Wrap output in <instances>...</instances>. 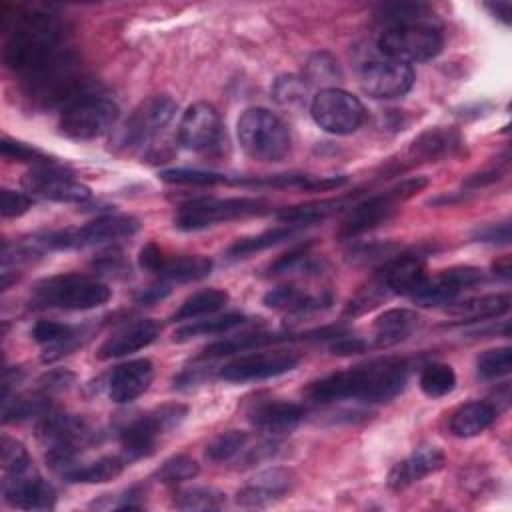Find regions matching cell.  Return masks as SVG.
Listing matches in <instances>:
<instances>
[{
	"label": "cell",
	"instance_id": "6da1fadb",
	"mask_svg": "<svg viewBox=\"0 0 512 512\" xmlns=\"http://www.w3.org/2000/svg\"><path fill=\"white\" fill-rule=\"evenodd\" d=\"M408 374L410 364L404 358H380L314 380L304 394L312 404H334L344 400L368 404L388 402L404 390Z\"/></svg>",
	"mask_w": 512,
	"mask_h": 512
},
{
	"label": "cell",
	"instance_id": "7a4b0ae2",
	"mask_svg": "<svg viewBox=\"0 0 512 512\" xmlns=\"http://www.w3.org/2000/svg\"><path fill=\"white\" fill-rule=\"evenodd\" d=\"M62 40L64 28L54 14L44 10L20 12L8 32L4 62L24 78L56 58L64 50Z\"/></svg>",
	"mask_w": 512,
	"mask_h": 512
},
{
	"label": "cell",
	"instance_id": "3957f363",
	"mask_svg": "<svg viewBox=\"0 0 512 512\" xmlns=\"http://www.w3.org/2000/svg\"><path fill=\"white\" fill-rule=\"evenodd\" d=\"M376 46L380 56L404 64L426 62L440 54L444 46V36L430 12L384 26Z\"/></svg>",
	"mask_w": 512,
	"mask_h": 512
},
{
	"label": "cell",
	"instance_id": "277c9868",
	"mask_svg": "<svg viewBox=\"0 0 512 512\" xmlns=\"http://www.w3.org/2000/svg\"><path fill=\"white\" fill-rule=\"evenodd\" d=\"M36 434L46 446L48 464L60 474L74 468L82 448L94 440V432L86 420L52 408L38 418Z\"/></svg>",
	"mask_w": 512,
	"mask_h": 512
},
{
	"label": "cell",
	"instance_id": "5b68a950",
	"mask_svg": "<svg viewBox=\"0 0 512 512\" xmlns=\"http://www.w3.org/2000/svg\"><path fill=\"white\" fill-rule=\"evenodd\" d=\"M110 288L94 276L60 274L38 282L32 298L42 308L58 310H92L110 300Z\"/></svg>",
	"mask_w": 512,
	"mask_h": 512
},
{
	"label": "cell",
	"instance_id": "8992f818",
	"mask_svg": "<svg viewBox=\"0 0 512 512\" xmlns=\"http://www.w3.org/2000/svg\"><path fill=\"white\" fill-rule=\"evenodd\" d=\"M238 140L244 152L260 162H278L290 150L286 124L266 108H248L238 118Z\"/></svg>",
	"mask_w": 512,
	"mask_h": 512
},
{
	"label": "cell",
	"instance_id": "52a82bcc",
	"mask_svg": "<svg viewBox=\"0 0 512 512\" xmlns=\"http://www.w3.org/2000/svg\"><path fill=\"white\" fill-rule=\"evenodd\" d=\"M176 102L166 96H152L140 102L124 120L116 134V146L124 150H142L144 156L152 152L158 136L170 126L176 116Z\"/></svg>",
	"mask_w": 512,
	"mask_h": 512
},
{
	"label": "cell",
	"instance_id": "ba28073f",
	"mask_svg": "<svg viewBox=\"0 0 512 512\" xmlns=\"http://www.w3.org/2000/svg\"><path fill=\"white\" fill-rule=\"evenodd\" d=\"M188 414L182 404H164L148 414L134 416L118 428V440L126 460L144 458L154 452L158 438L176 428Z\"/></svg>",
	"mask_w": 512,
	"mask_h": 512
},
{
	"label": "cell",
	"instance_id": "9c48e42d",
	"mask_svg": "<svg viewBox=\"0 0 512 512\" xmlns=\"http://www.w3.org/2000/svg\"><path fill=\"white\" fill-rule=\"evenodd\" d=\"M426 178H410L404 180L400 184H396L394 188L370 196L358 204H352L348 214L344 216V220L340 222L338 228V238L340 240H352L380 224H384L396 210V206L400 202H404L406 198H410L414 192H418L420 188L426 186Z\"/></svg>",
	"mask_w": 512,
	"mask_h": 512
},
{
	"label": "cell",
	"instance_id": "30bf717a",
	"mask_svg": "<svg viewBox=\"0 0 512 512\" xmlns=\"http://www.w3.org/2000/svg\"><path fill=\"white\" fill-rule=\"evenodd\" d=\"M118 104L106 96L86 92L62 108L60 132L72 140H94L118 120Z\"/></svg>",
	"mask_w": 512,
	"mask_h": 512
},
{
	"label": "cell",
	"instance_id": "8fae6325",
	"mask_svg": "<svg viewBox=\"0 0 512 512\" xmlns=\"http://www.w3.org/2000/svg\"><path fill=\"white\" fill-rule=\"evenodd\" d=\"M266 210L268 204L260 198H196L178 208L174 224L180 230H202L218 222L262 214Z\"/></svg>",
	"mask_w": 512,
	"mask_h": 512
},
{
	"label": "cell",
	"instance_id": "7c38bea8",
	"mask_svg": "<svg viewBox=\"0 0 512 512\" xmlns=\"http://www.w3.org/2000/svg\"><path fill=\"white\" fill-rule=\"evenodd\" d=\"M310 116L322 130L346 136L364 124L366 108L342 88H320L310 100Z\"/></svg>",
	"mask_w": 512,
	"mask_h": 512
},
{
	"label": "cell",
	"instance_id": "4fadbf2b",
	"mask_svg": "<svg viewBox=\"0 0 512 512\" xmlns=\"http://www.w3.org/2000/svg\"><path fill=\"white\" fill-rule=\"evenodd\" d=\"M178 142L198 154L218 156L226 148V130L212 104L196 102L180 118Z\"/></svg>",
	"mask_w": 512,
	"mask_h": 512
},
{
	"label": "cell",
	"instance_id": "5bb4252c",
	"mask_svg": "<svg viewBox=\"0 0 512 512\" xmlns=\"http://www.w3.org/2000/svg\"><path fill=\"white\" fill-rule=\"evenodd\" d=\"M358 82L364 94L378 100H392L410 92L414 70L410 64L378 56L362 62L358 68Z\"/></svg>",
	"mask_w": 512,
	"mask_h": 512
},
{
	"label": "cell",
	"instance_id": "9a60e30c",
	"mask_svg": "<svg viewBox=\"0 0 512 512\" xmlns=\"http://www.w3.org/2000/svg\"><path fill=\"white\" fill-rule=\"evenodd\" d=\"M22 186L28 194L50 200V202H64V204H80L90 198V188L84 186L74 174L54 166L42 164L32 166L22 176Z\"/></svg>",
	"mask_w": 512,
	"mask_h": 512
},
{
	"label": "cell",
	"instance_id": "2e32d148",
	"mask_svg": "<svg viewBox=\"0 0 512 512\" xmlns=\"http://www.w3.org/2000/svg\"><path fill=\"white\" fill-rule=\"evenodd\" d=\"M300 358L292 350H272V352H254L240 356L226 366H222L220 376L228 382H254L282 376L298 366Z\"/></svg>",
	"mask_w": 512,
	"mask_h": 512
},
{
	"label": "cell",
	"instance_id": "e0dca14e",
	"mask_svg": "<svg viewBox=\"0 0 512 512\" xmlns=\"http://www.w3.org/2000/svg\"><path fill=\"white\" fill-rule=\"evenodd\" d=\"M2 496L10 506L20 510H52L56 504L54 488L34 466L4 474Z\"/></svg>",
	"mask_w": 512,
	"mask_h": 512
},
{
	"label": "cell",
	"instance_id": "ac0fdd59",
	"mask_svg": "<svg viewBox=\"0 0 512 512\" xmlns=\"http://www.w3.org/2000/svg\"><path fill=\"white\" fill-rule=\"evenodd\" d=\"M484 274L474 266H454L428 278L422 288L412 296L418 306L430 308L440 304H452V300L466 288L482 282Z\"/></svg>",
	"mask_w": 512,
	"mask_h": 512
},
{
	"label": "cell",
	"instance_id": "d6986e66",
	"mask_svg": "<svg viewBox=\"0 0 512 512\" xmlns=\"http://www.w3.org/2000/svg\"><path fill=\"white\" fill-rule=\"evenodd\" d=\"M154 376V366L148 358H136L116 366L108 378V396L116 404H128L142 396Z\"/></svg>",
	"mask_w": 512,
	"mask_h": 512
},
{
	"label": "cell",
	"instance_id": "ffe728a7",
	"mask_svg": "<svg viewBox=\"0 0 512 512\" xmlns=\"http://www.w3.org/2000/svg\"><path fill=\"white\" fill-rule=\"evenodd\" d=\"M158 332H160L158 324L148 318L124 324L100 344V348L96 350V358L110 360V358H122L132 352H138L150 346L158 338Z\"/></svg>",
	"mask_w": 512,
	"mask_h": 512
},
{
	"label": "cell",
	"instance_id": "44dd1931",
	"mask_svg": "<svg viewBox=\"0 0 512 512\" xmlns=\"http://www.w3.org/2000/svg\"><path fill=\"white\" fill-rule=\"evenodd\" d=\"M376 278L382 282L388 294H400V296L412 298L428 280V274H426L424 260L420 256L404 254L390 260Z\"/></svg>",
	"mask_w": 512,
	"mask_h": 512
},
{
	"label": "cell",
	"instance_id": "7402d4cb",
	"mask_svg": "<svg viewBox=\"0 0 512 512\" xmlns=\"http://www.w3.org/2000/svg\"><path fill=\"white\" fill-rule=\"evenodd\" d=\"M302 418V408L284 400H264L250 410V422L254 428L270 438L290 434L302 422Z\"/></svg>",
	"mask_w": 512,
	"mask_h": 512
},
{
	"label": "cell",
	"instance_id": "603a6c76",
	"mask_svg": "<svg viewBox=\"0 0 512 512\" xmlns=\"http://www.w3.org/2000/svg\"><path fill=\"white\" fill-rule=\"evenodd\" d=\"M444 466V454L436 446L422 444L414 448V452L402 462L394 464L388 474V486L392 490H404L406 486L426 478L428 474L438 472Z\"/></svg>",
	"mask_w": 512,
	"mask_h": 512
},
{
	"label": "cell",
	"instance_id": "cb8c5ba5",
	"mask_svg": "<svg viewBox=\"0 0 512 512\" xmlns=\"http://www.w3.org/2000/svg\"><path fill=\"white\" fill-rule=\"evenodd\" d=\"M292 486V474L286 468H268L258 472L236 496L240 506L260 508L282 498Z\"/></svg>",
	"mask_w": 512,
	"mask_h": 512
},
{
	"label": "cell",
	"instance_id": "d4e9b609",
	"mask_svg": "<svg viewBox=\"0 0 512 512\" xmlns=\"http://www.w3.org/2000/svg\"><path fill=\"white\" fill-rule=\"evenodd\" d=\"M316 334H318V330H314V332H306V334H300V336H294V334H244V336H232V338H224V340H218V342H214V344L206 346V348H204V352L200 354V360H210V358L230 356V354H238V352H246V350L262 348V346L278 344V342L318 338Z\"/></svg>",
	"mask_w": 512,
	"mask_h": 512
},
{
	"label": "cell",
	"instance_id": "484cf974",
	"mask_svg": "<svg viewBox=\"0 0 512 512\" xmlns=\"http://www.w3.org/2000/svg\"><path fill=\"white\" fill-rule=\"evenodd\" d=\"M420 316L408 308H392L374 320V346L388 348L406 340L418 328Z\"/></svg>",
	"mask_w": 512,
	"mask_h": 512
},
{
	"label": "cell",
	"instance_id": "4316f807",
	"mask_svg": "<svg viewBox=\"0 0 512 512\" xmlns=\"http://www.w3.org/2000/svg\"><path fill=\"white\" fill-rule=\"evenodd\" d=\"M32 338L46 346V352L42 354L44 362H52L64 354H70V350L78 344V330L70 324L54 322V320H40L32 328Z\"/></svg>",
	"mask_w": 512,
	"mask_h": 512
},
{
	"label": "cell",
	"instance_id": "83f0119b",
	"mask_svg": "<svg viewBox=\"0 0 512 512\" xmlns=\"http://www.w3.org/2000/svg\"><path fill=\"white\" fill-rule=\"evenodd\" d=\"M498 410L492 402H466L450 416V432L458 438H472L482 434L496 420Z\"/></svg>",
	"mask_w": 512,
	"mask_h": 512
},
{
	"label": "cell",
	"instance_id": "f1b7e54d",
	"mask_svg": "<svg viewBox=\"0 0 512 512\" xmlns=\"http://www.w3.org/2000/svg\"><path fill=\"white\" fill-rule=\"evenodd\" d=\"M462 140L454 128L436 126L422 132L410 146V154L422 160H440L460 150Z\"/></svg>",
	"mask_w": 512,
	"mask_h": 512
},
{
	"label": "cell",
	"instance_id": "f546056e",
	"mask_svg": "<svg viewBox=\"0 0 512 512\" xmlns=\"http://www.w3.org/2000/svg\"><path fill=\"white\" fill-rule=\"evenodd\" d=\"M264 304L268 308L284 310L288 314H308L326 308L330 304V296H314L296 286H278L264 296Z\"/></svg>",
	"mask_w": 512,
	"mask_h": 512
},
{
	"label": "cell",
	"instance_id": "4dcf8cb0",
	"mask_svg": "<svg viewBox=\"0 0 512 512\" xmlns=\"http://www.w3.org/2000/svg\"><path fill=\"white\" fill-rule=\"evenodd\" d=\"M510 310L508 294H488L458 302L448 308L450 314L458 316V322H484L490 318H500Z\"/></svg>",
	"mask_w": 512,
	"mask_h": 512
},
{
	"label": "cell",
	"instance_id": "1f68e13d",
	"mask_svg": "<svg viewBox=\"0 0 512 512\" xmlns=\"http://www.w3.org/2000/svg\"><path fill=\"white\" fill-rule=\"evenodd\" d=\"M212 270V260L206 256H166L162 258L156 274L166 282H194L206 278Z\"/></svg>",
	"mask_w": 512,
	"mask_h": 512
},
{
	"label": "cell",
	"instance_id": "d6a6232c",
	"mask_svg": "<svg viewBox=\"0 0 512 512\" xmlns=\"http://www.w3.org/2000/svg\"><path fill=\"white\" fill-rule=\"evenodd\" d=\"M126 466V458L120 456H102L94 462L76 464L66 474H62L68 482H82V484H102L118 478Z\"/></svg>",
	"mask_w": 512,
	"mask_h": 512
},
{
	"label": "cell",
	"instance_id": "836d02e7",
	"mask_svg": "<svg viewBox=\"0 0 512 512\" xmlns=\"http://www.w3.org/2000/svg\"><path fill=\"white\" fill-rule=\"evenodd\" d=\"M306 226L300 224H284V226H276L270 228L266 232H260L256 236H248V238H238L230 248H228V256L230 258H244L248 254L272 248L284 240H290L296 232H300Z\"/></svg>",
	"mask_w": 512,
	"mask_h": 512
},
{
	"label": "cell",
	"instance_id": "e575fe53",
	"mask_svg": "<svg viewBox=\"0 0 512 512\" xmlns=\"http://www.w3.org/2000/svg\"><path fill=\"white\" fill-rule=\"evenodd\" d=\"M226 302H228V292L218 290V288H206V290H200V292L192 294L190 298H186L180 304V308L174 312L172 320L184 322V320H196L200 316H210V314L218 312L220 308H224Z\"/></svg>",
	"mask_w": 512,
	"mask_h": 512
},
{
	"label": "cell",
	"instance_id": "d590c367",
	"mask_svg": "<svg viewBox=\"0 0 512 512\" xmlns=\"http://www.w3.org/2000/svg\"><path fill=\"white\" fill-rule=\"evenodd\" d=\"M246 322L244 314L238 312H230L224 316H212L206 320H192L186 326H180L174 332V342H186L198 336H212V334H224L228 330H234L236 326H242Z\"/></svg>",
	"mask_w": 512,
	"mask_h": 512
},
{
	"label": "cell",
	"instance_id": "8d00e7d4",
	"mask_svg": "<svg viewBox=\"0 0 512 512\" xmlns=\"http://www.w3.org/2000/svg\"><path fill=\"white\" fill-rule=\"evenodd\" d=\"M4 422H24L30 418H40L50 410L46 394H18L14 398L2 400Z\"/></svg>",
	"mask_w": 512,
	"mask_h": 512
},
{
	"label": "cell",
	"instance_id": "74e56055",
	"mask_svg": "<svg viewBox=\"0 0 512 512\" xmlns=\"http://www.w3.org/2000/svg\"><path fill=\"white\" fill-rule=\"evenodd\" d=\"M224 504L226 494L212 486H190L174 494V506L178 510H218Z\"/></svg>",
	"mask_w": 512,
	"mask_h": 512
},
{
	"label": "cell",
	"instance_id": "f35d334b",
	"mask_svg": "<svg viewBox=\"0 0 512 512\" xmlns=\"http://www.w3.org/2000/svg\"><path fill=\"white\" fill-rule=\"evenodd\" d=\"M418 382H420V390L428 398H442L454 390L456 374L452 366L444 362H432L422 368Z\"/></svg>",
	"mask_w": 512,
	"mask_h": 512
},
{
	"label": "cell",
	"instance_id": "ab89813d",
	"mask_svg": "<svg viewBox=\"0 0 512 512\" xmlns=\"http://www.w3.org/2000/svg\"><path fill=\"white\" fill-rule=\"evenodd\" d=\"M344 206V200H322V202H310L302 206H290L284 208L278 218L284 224H300V226H310L314 222L324 220L326 216L334 214L338 208Z\"/></svg>",
	"mask_w": 512,
	"mask_h": 512
},
{
	"label": "cell",
	"instance_id": "60d3db41",
	"mask_svg": "<svg viewBox=\"0 0 512 512\" xmlns=\"http://www.w3.org/2000/svg\"><path fill=\"white\" fill-rule=\"evenodd\" d=\"M304 80L308 84H320L324 88H338L336 84L342 80V70L330 54L320 52L308 58L304 68Z\"/></svg>",
	"mask_w": 512,
	"mask_h": 512
},
{
	"label": "cell",
	"instance_id": "b9f144b4",
	"mask_svg": "<svg viewBox=\"0 0 512 512\" xmlns=\"http://www.w3.org/2000/svg\"><path fill=\"white\" fill-rule=\"evenodd\" d=\"M160 180L168 184H186V186H218V184H238V178H230L218 172L190 170V168H172L162 170Z\"/></svg>",
	"mask_w": 512,
	"mask_h": 512
},
{
	"label": "cell",
	"instance_id": "7bdbcfd3",
	"mask_svg": "<svg viewBox=\"0 0 512 512\" xmlns=\"http://www.w3.org/2000/svg\"><path fill=\"white\" fill-rule=\"evenodd\" d=\"M248 444V434L242 430H228L220 436H216L208 448H206V458L210 462H228L240 456L246 450Z\"/></svg>",
	"mask_w": 512,
	"mask_h": 512
},
{
	"label": "cell",
	"instance_id": "ee69618b",
	"mask_svg": "<svg viewBox=\"0 0 512 512\" xmlns=\"http://www.w3.org/2000/svg\"><path fill=\"white\" fill-rule=\"evenodd\" d=\"M512 370V352L510 348H492L478 356L476 372L484 380H494L506 376Z\"/></svg>",
	"mask_w": 512,
	"mask_h": 512
},
{
	"label": "cell",
	"instance_id": "f6af8a7d",
	"mask_svg": "<svg viewBox=\"0 0 512 512\" xmlns=\"http://www.w3.org/2000/svg\"><path fill=\"white\" fill-rule=\"evenodd\" d=\"M200 472L196 460L188 456H172L160 464V468L154 472V476L164 484H180L186 480L196 478Z\"/></svg>",
	"mask_w": 512,
	"mask_h": 512
},
{
	"label": "cell",
	"instance_id": "bcb514c9",
	"mask_svg": "<svg viewBox=\"0 0 512 512\" xmlns=\"http://www.w3.org/2000/svg\"><path fill=\"white\" fill-rule=\"evenodd\" d=\"M308 82L300 76H280L272 86V96L282 106H302L308 96Z\"/></svg>",
	"mask_w": 512,
	"mask_h": 512
},
{
	"label": "cell",
	"instance_id": "7dc6e473",
	"mask_svg": "<svg viewBox=\"0 0 512 512\" xmlns=\"http://www.w3.org/2000/svg\"><path fill=\"white\" fill-rule=\"evenodd\" d=\"M0 150L6 158H12V160H18V162H30L34 166H42V164H52L50 156L44 154L42 150L30 146V144H24V142H18V140H10V138H2L0 142Z\"/></svg>",
	"mask_w": 512,
	"mask_h": 512
},
{
	"label": "cell",
	"instance_id": "c3c4849f",
	"mask_svg": "<svg viewBox=\"0 0 512 512\" xmlns=\"http://www.w3.org/2000/svg\"><path fill=\"white\" fill-rule=\"evenodd\" d=\"M0 462H2L4 474H8V472H18V470H24V468L32 466L30 456H28L24 444L18 442V440H12V438H8V436L2 438Z\"/></svg>",
	"mask_w": 512,
	"mask_h": 512
},
{
	"label": "cell",
	"instance_id": "681fc988",
	"mask_svg": "<svg viewBox=\"0 0 512 512\" xmlns=\"http://www.w3.org/2000/svg\"><path fill=\"white\" fill-rule=\"evenodd\" d=\"M92 266L100 274H108V276H124L130 272V266H128L124 254L116 248H110V250L102 252L100 256H96Z\"/></svg>",
	"mask_w": 512,
	"mask_h": 512
},
{
	"label": "cell",
	"instance_id": "f907efd6",
	"mask_svg": "<svg viewBox=\"0 0 512 512\" xmlns=\"http://www.w3.org/2000/svg\"><path fill=\"white\" fill-rule=\"evenodd\" d=\"M32 206L30 196L10 190V188H2V200H0V212L4 218H16L22 216L28 208Z\"/></svg>",
	"mask_w": 512,
	"mask_h": 512
},
{
	"label": "cell",
	"instance_id": "816d5d0a",
	"mask_svg": "<svg viewBox=\"0 0 512 512\" xmlns=\"http://www.w3.org/2000/svg\"><path fill=\"white\" fill-rule=\"evenodd\" d=\"M306 254H308V244L294 246L292 250H288L286 254L278 256V258L270 264V274H284V272H290V270L298 268V266L306 260Z\"/></svg>",
	"mask_w": 512,
	"mask_h": 512
},
{
	"label": "cell",
	"instance_id": "f5cc1de1",
	"mask_svg": "<svg viewBox=\"0 0 512 512\" xmlns=\"http://www.w3.org/2000/svg\"><path fill=\"white\" fill-rule=\"evenodd\" d=\"M474 240L486 242V244H508L510 242V224H488L474 232Z\"/></svg>",
	"mask_w": 512,
	"mask_h": 512
},
{
	"label": "cell",
	"instance_id": "db71d44e",
	"mask_svg": "<svg viewBox=\"0 0 512 512\" xmlns=\"http://www.w3.org/2000/svg\"><path fill=\"white\" fill-rule=\"evenodd\" d=\"M170 290H172V288H170V282L160 280V282H154V284L142 288L140 292H136L134 300H136V304L150 306V304H156V302L164 300V298L170 294Z\"/></svg>",
	"mask_w": 512,
	"mask_h": 512
},
{
	"label": "cell",
	"instance_id": "11a10c76",
	"mask_svg": "<svg viewBox=\"0 0 512 512\" xmlns=\"http://www.w3.org/2000/svg\"><path fill=\"white\" fill-rule=\"evenodd\" d=\"M72 380H74V374H72V372H68V370H52V372L44 374L38 384H40V390H42L44 394H48V392L64 390Z\"/></svg>",
	"mask_w": 512,
	"mask_h": 512
},
{
	"label": "cell",
	"instance_id": "9f6ffc18",
	"mask_svg": "<svg viewBox=\"0 0 512 512\" xmlns=\"http://www.w3.org/2000/svg\"><path fill=\"white\" fill-rule=\"evenodd\" d=\"M162 258H164L162 248H158L154 242H148V244L140 250L138 262H140V266H142L144 270H148V272H154V274H156V270H158V266H160Z\"/></svg>",
	"mask_w": 512,
	"mask_h": 512
},
{
	"label": "cell",
	"instance_id": "6f0895ef",
	"mask_svg": "<svg viewBox=\"0 0 512 512\" xmlns=\"http://www.w3.org/2000/svg\"><path fill=\"white\" fill-rule=\"evenodd\" d=\"M496 180H500V170H488V172L470 176V178L464 182V186H466V188H478V186H484V184H492V182H496Z\"/></svg>",
	"mask_w": 512,
	"mask_h": 512
},
{
	"label": "cell",
	"instance_id": "680465c9",
	"mask_svg": "<svg viewBox=\"0 0 512 512\" xmlns=\"http://www.w3.org/2000/svg\"><path fill=\"white\" fill-rule=\"evenodd\" d=\"M486 8L496 16L500 18L504 24H510V12H512V6L508 2H488Z\"/></svg>",
	"mask_w": 512,
	"mask_h": 512
},
{
	"label": "cell",
	"instance_id": "91938a15",
	"mask_svg": "<svg viewBox=\"0 0 512 512\" xmlns=\"http://www.w3.org/2000/svg\"><path fill=\"white\" fill-rule=\"evenodd\" d=\"M494 274H498V276H502L504 280H508L510 276H512V266H510V258H502V260H498V262H494Z\"/></svg>",
	"mask_w": 512,
	"mask_h": 512
}]
</instances>
